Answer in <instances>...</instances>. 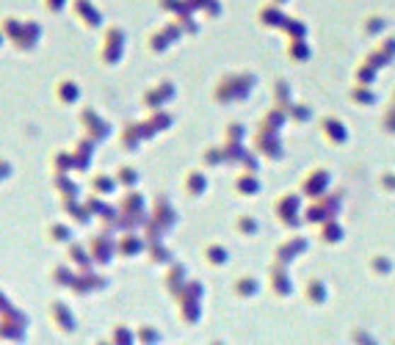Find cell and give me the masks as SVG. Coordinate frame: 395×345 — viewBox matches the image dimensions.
Returning <instances> with one entry per match:
<instances>
[{"label": "cell", "mask_w": 395, "mask_h": 345, "mask_svg": "<svg viewBox=\"0 0 395 345\" xmlns=\"http://www.w3.org/2000/svg\"><path fill=\"white\" fill-rule=\"evenodd\" d=\"M97 141L91 139V136H86L81 133L75 141H72V158H75V172H88L91 169V160H94V155H97Z\"/></svg>", "instance_id": "obj_9"}, {"label": "cell", "mask_w": 395, "mask_h": 345, "mask_svg": "<svg viewBox=\"0 0 395 345\" xmlns=\"http://www.w3.org/2000/svg\"><path fill=\"white\" fill-rule=\"evenodd\" d=\"M152 139V127L147 124V119L144 122H127L122 130H119V149L122 152H139V146L144 141H149Z\"/></svg>", "instance_id": "obj_7"}, {"label": "cell", "mask_w": 395, "mask_h": 345, "mask_svg": "<svg viewBox=\"0 0 395 345\" xmlns=\"http://www.w3.org/2000/svg\"><path fill=\"white\" fill-rule=\"evenodd\" d=\"M8 307H11V298H8V296L0 290V312H3V310H8Z\"/></svg>", "instance_id": "obj_36"}, {"label": "cell", "mask_w": 395, "mask_h": 345, "mask_svg": "<svg viewBox=\"0 0 395 345\" xmlns=\"http://www.w3.org/2000/svg\"><path fill=\"white\" fill-rule=\"evenodd\" d=\"M53 100L61 108H72L81 103V86L72 78H58L56 86H53Z\"/></svg>", "instance_id": "obj_12"}, {"label": "cell", "mask_w": 395, "mask_h": 345, "mask_svg": "<svg viewBox=\"0 0 395 345\" xmlns=\"http://www.w3.org/2000/svg\"><path fill=\"white\" fill-rule=\"evenodd\" d=\"M39 45H42V25H39L36 20H25V23H23V33L11 42V47H14L17 53L28 56V53H33Z\"/></svg>", "instance_id": "obj_11"}, {"label": "cell", "mask_w": 395, "mask_h": 345, "mask_svg": "<svg viewBox=\"0 0 395 345\" xmlns=\"http://www.w3.org/2000/svg\"><path fill=\"white\" fill-rule=\"evenodd\" d=\"M28 315L20 307H8L0 312V343H23L28 337Z\"/></svg>", "instance_id": "obj_2"}, {"label": "cell", "mask_w": 395, "mask_h": 345, "mask_svg": "<svg viewBox=\"0 0 395 345\" xmlns=\"http://www.w3.org/2000/svg\"><path fill=\"white\" fill-rule=\"evenodd\" d=\"M171 94H174V86H171L169 81H161L158 86H152L149 91H144L142 105L147 108V111H155V108H161L166 100H171Z\"/></svg>", "instance_id": "obj_18"}, {"label": "cell", "mask_w": 395, "mask_h": 345, "mask_svg": "<svg viewBox=\"0 0 395 345\" xmlns=\"http://www.w3.org/2000/svg\"><path fill=\"white\" fill-rule=\"evenodd\" d=\"M47 169H50V174H72L75 172L72 149H53L50 158H47Z\"/></svg>", "instance_id": "obj_21"}, {"label": "cell", "mask_w": 395, "mask_h": 345, "mask_svg": "<svg viewBox=\"0 0 395 345\" xmlns=\"http://www.w3.org/2000/svg\"><path fill=\"white\" fill-rule=\"evenodd\" d=\"M105 343L108 345H130V343H136V334L130 332V326H125V323H113L111 332L105 334Z\"/></svg>", "instance_id": "obj_23"}, {"label": "cell", "mask_w": 395, "mask_h": 345, "mask_svg": "<svg viewBox=\"0 0 395 345\" xmlns=\"http://www.w3.org/2000/svg\"><path fill=\"white\" fill-rule=\"evenodd\" d=\"M147 124L152 127V133H161V130H166L171 124V116L161 114V108H155V111H147Z\"/></svg>", "instance_id": "obj_29"}, {"label": "cell", "mask_w": 395, "mask_h": 345, "mask_svg": "<svg viewBox=\"0 0 395 345\" xmlns=\"http://www.w3.org/2000/svg\"><path fill=\"white\" fill-rule=\"evenodd\" d=\"M6 42H8V39H6V33H3V30H0V47H3V45H6Z\"/></svg>", "instance_id": "obj_37"}, {"label": "cell", "mask_w": 395, "mask_h": 345, "mask_svg": "<svg viewBox=\"0 0 395 345\" xmlns=\"http://www.w3.org/2000/svg\"><path fill=\"white\" fill-rule=\"evenodd\" d=\"M161 8H164V11H180L183 3H180V0H161Z\"/></svg>", "instance_id": "obj_35"}, {"label": "cell", "mask_w": 395, "mask_h": 345, "mask_svg": "<svg viewBox=\"0 0 395 345\" xmlns=\"http://www.w3.org/2000/svg\"><path fill=\"white\" fill-rule=\"evenodd\" d=\"M105 288H108V279L103 276L100 268L78 271L75 282L69 285V296H72V298H88V296H94V293H103Z\"/></svg>", "instance_id": "obj_6"}, {"label": "cell", "mask_w": 395, "mask_h": 345, "mask_svg": "<svg viewBox=\"0 0 395 345\" xmlns=\"http://www.w3.org/2000/svg\"><path fill=\"white\" fill-rule=\"evenodd\" d=\"M53 191H56V199H81V182L72 177V174H53Z\"/></svg>", "instance_id": "obj_16"}, {"label": "cell", "mask_w": 395, "mask_h": 345, "mask_svg": "<svg viewBox=\"0 0 395 345\" xmlns=\"http://www.w3.org/2000/svg\"><path fill=\"white\" fill-rule=\"evenodd\" d=\"M64 249H67V252H64V259H67L69 265H75L78 271H91V268H97L86 243H81V240H72V243H67Z\"/></svg>", "instance_id": "obj_14"}, {"label": "cell", "mask_w": 395, "mask_h": 345, "mask_svg": "<svg viewBox=\"0 0 395 345\" xmlns=\"http://www.w3.org/2000/svg\"><path fill=\"white\" fill-rule=\"evenodd\" d=\"M152 218L158 224H164V227L174 224V210H171V204L166 201V197H155V201H152Z\"/></svg>", "instance_id": "obj_22"}, {"label": "cell", "mask_w": 395, "mask_h": 345, "mask_svg": "<svg viewBox=\"0 0 395 345\" xmlns=\"http://www.w3.org/2000/svg\"><path fill=\"white\" fill-rule=\"evenodd\" d=\"M119 191V182H116V177L113 174H105V172H97L88 177V194H97V197H113Z\"/></svg>", "instance_id": "obj_19"}, {"label": "cell", "mask_w": 395, "mask_h": 345, "mask_svg": "<svg viewBox=\"0 0 395 345\" xmlns=\"http://www.w3.org/2000/svg\"><path fill=\"white\" fill-rule=\"evenodd\" d=\"M78 127H81V133L91 136L97 144H103L105 139H111V122L103 119L91 105H84V108L78 111Z\"/></svg>", "instance_id": "obj_5"}, {"label": "cell", "mask_w": 395, "mask_h": 345, "mask_svg": "<svg viewBox=\"0 0 395 345\" xmlns=\"http://www.w3.org/2000/svg\"><path fill=\"white\" fill-rule=\"evenodd\" d=\"M47 320L61 337H75V332H78V317L72 312V307L61 298H53L47 304Z\"/></svg>", "instance_id": "obj_3"}, {"label": "cell", "mask_w": 395, "mask_h": 345, "mask_svg": "<svg viewBox=\"0 0 395 345\" xmlns=\"http://www.w3.org/2000/svg\"><path fill=\"white\" fill-rule=\"evenodd\" d=\"M136 340H139V343H158V340H161V334H158L152 326H147V323H144V326H139V332H136Z\"/></svg>", "instance_id": "obj_32"}, {"label": "cell", "mask_w": 395, "mask_h": 345, "mask_svg": "<svg viewBox=\"0 0 395 345\" xmlns=\"http://www.w3.org/2000/svg\"><path fill=\"white\" fill-rule=\"evenodd\" d=\"M45 240L50 246H67L75 240V232H72V224L69 221H50L45 227Z\"/></svg>", "instance_id": "obj_17"}, {"label": "cell", "mask_w": 395, "mask_h": 345, "mask_svg": "<svg viewBox=\"0 0 395 345\" xmlns=\"http://www.w3.org/2000/svg\"><path fill=\"white\" fill-rule=\"evenodd\" d=\"M144 249H147V240L136 230H127L116 235V257L119 259H136Z\"/></svg>", "instance_id": "obj_10"}, {"label": "cell", "mask_w": 395, "mask_h": 345, "mask_svg": "<svg viewBox=\"0 0 395 345\" xmlns=\"http://www.w3.org/2000/svg\"><path fill=\"white\" fill-rule=\"evenodd\" d=\"M174 39H177V28H174V25H166V28L149 33V39H147V50H149L152 56H161Z\"/></svg>", "instance_id": "obj_20"}, {"label": "cell", "mask_w": 395, "mask_h": 345, "mask_svg": "<svg viewBox=\"0 0 395 345\" xmlns=\"http://www.w3.org/2000/svg\"><path fill=\"white\" fill-rule=\"evenodd\" d=\"M183 185H185V191L194 194V197H199V194L205 191V180H202V174H197V172L188 174V177L183 180Z\"/></svg>", "instance_id": "obj_31"}, {"label": "cell", "mask_w": 395, "mask_h": 345, "mask_svg": "<svg viewBox=\"0 0 395 345\" xmlns=\"http://www.w3.org/2000/svg\"><path fill=\"white\" fill-rule=\"evenodd\" d=\"M125 47H127V33L119 25H108L103 30V39H100V47H97V61L100 66H116L122 56H125Z\"/></svg>", "instance_id": "obj_1"}, {"label": "cell", "mask_w": 395, "mask_h": 345, "mask_svg": "<svg viewBox=\"0 0 395 345\" xmlns=\"http://www.w3.org/2000/svg\"><path fill=\"white\" fill-rule=\"evenodd\" d=\"M183 276H185L183 265H171L169 271H166V276H164V290L166 293H177L180 285H183Z\"/></svg>", "instance_id": "obj_26"}, {"label": "cell", "mask_w": 395, "mask_h": 345, "mask_svg": "<svg viewBox=\"0 0 395 345\" xmlns=\"http://www.w3.org/2000/svg\"><path fill=\"white\" fill-rule=\"evenodd\" d=\"M97 224H100V230L103 232L119 235V232H122V213H119V207H108V210L97 218Z\"/></svg>", "instance_id": "obj_24"}, {"label": "cell", "mask_w": 395, "mask_h": 345, "mask_svg": "<svg viewBox=\"0 0 395 345\" xmlns=\"http://www.w3.org/2000/svg\"><path fill=\"white\" fill-rule=\"evenodd\" d=\"M47 14H61L64 8H69V0H42Z\"/></svg>", "instance_id": "obj_33"}, {"label": "cell", "mask_w": 395, "mask_h": 345, "mask_svg": "<svg viewBox=\"0 0 395 345\" xmlns=\"http://www.w3.org/2000/svg\"><path fill=\"white\" fill-rule=\"evenodd\" d=\"M11 174H14V166H11L6 158H0V185H3V182H6Z\"/></svg>", "instance_id": "obj_34"}, {"label": "cell", "mask_w": 395, "mask_h": 345, "mask_svg": "<svg viewBox=\"0 0 395 345\" xmlns=\"http://www.w3.org/2000/svg\"><path fill=\"white\" fill-rule=\"evenodd\" d=\"M88 252H91V259L97 268H108L113 259H116V235L111 232L97 230L88 240H86Z\"/></svg>", "instance_id": "obj_4"}, {"label": "cell", "mask_w": 395, "mask_h": 345, "mask_svg": "<svg viewBox=\"0 0 395 345\" xmlns=\"http://www.w3.org/2000/svg\"><path fill=\"white\" fill-rule=\"evenodd\" d=\"M47 276H50V285H53V288L69 290V285H72V282H75V276H78V268H75V265H69L67 259H61V262H53V265H50Z\"/></svg>", "instance_id": "obj_15"}, {"label": "cell", "mask_w": 395, "mask_h": 345, "mask_svg": "<svg viewBox=\"0 0 395 345\" xmlns=\"http://www.w3.org/2000/svg\"><path fill=\"white\" fill-rule=\"evenodd\" d=\"M84 204H86V210H88L94 218H100V216H103V213L111 207V204L105 201V197H97V194H86Z\"/></svg>", "instance_id": "obj_27"}, {"label": "cell", "mask_w": 395, "mask_h": 345, "mask_svg": "<svg viewBox=\"0 0 395 345\" xmlns=\"http://www.w3.org/2000/svg\"><path fill=\"white\" fill-rule=\"evenodd\" d=\"M113 177H116V182H119V188H125V191H130V188L139 185V172H136L133 166H125V163L113 169Z\"/></svg>", "instance_id": "obj_25"}, {"label": "cell", "mask_w": 395, "mask_h": 345, "mask_svg": "<svg viewBox=\"0 0 395 345\" xmlns=\"http://www.w3.org/2000/svg\"><path fill=\"white\" fill-rule=\"evenodd\" d=\"M23 23H25V20H20V17H3V20H0V30L6 33L8 42H14V39L23 33Z\"/></svg>", "instance_id": "obj_28"}, {"label": "cell", "mask_w": 395, "mask_h": 345, "mask_svg": "<svg viewBox=\"0 0 395 345\" xmlns=\"http://www.w3.org/2000/svg\"><path fill=\"white\" fill-rule=\"evenodd\" d=\"M58 207H61V213L67 216V221L72 224V227H88L91 224V213L86 210L84 199H64L58 201Z\"/></svg>", "instance_id": "obj_13"}, {"label": "cell", "mask_w": 395, "mask_h": 345, "mask_svg": "<svg viewBox=\"0 0 395 345\" xmlns=\"http://www.w3.org/2000/svg\"><path fill=\"white\" fill-rule=\"evenodd\" d=\"M69 11L75 23L84 30H100L103 28V11L91 0H69Z\"/></svg>", "instance_id": "obj_8"}, {"label": "cell", "mask_w": 395, "mask_h": 345, "mask_svg": "<svg viewBox=\"0 0 395 345\" xmlns=\"http://www.w3.org/2000/svg\"><path fill=\"white\" fill-rule=\"evenodd\" d=\"M147 259H149L152 265H161V262L171 259V252H166V249L161 246V240H158V243H147Z\"/></svg>", "instance_id": "obj_30"}]
</instances>
